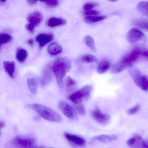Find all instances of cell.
<instances>
[{"label":"cell","mask_w":148,"mask_h":148,"mask_svg":"<svg viewBox=\"0 0 148 148\" xmlns=\"http://www.w3.org/2000/svg\"><path fill=\"white\" fill-rule=\"evenodd\" d=\"M144 48L140 47H134L125 55L111 69V73L117 74L128 68L132 67L140 58L142 57Z\"/></svg>","instance_id":"6da1fadb"},{"label":"cell","mask_w":148,"mask_h":148,"mask_svg":"<svg viewBox=\"0 0 148 148\" xmlns=\"http://www.w3.org/2000/svg\"><path fill=\"white\" fill-rule=\"evenodd\" d=\"M71 62L66 57H61L56 60L52 66V72L56 78L57 84L60 88H63V79L71 69Z\"/></svg>","instance_id":"7a4b0ae2"},{"label":"cell","mask_w":148,"mask_h":148,"mask_svg":"<svg viewBox=\"0 0 148 148\" xmlns=\"http://www.w3.org/2000/svg\"><path fill=\"white\" fill-rule=\"evenodd\" d=\"M28 107L36 112L42 118L47 121L60 123L62 121L61 116L54 110L39 103L29 104Z\"/></svg>","instance_id":"3957f363"},{"label":"cell","mask_w":148,"mask_h":148,"mask_svg":"<svg viewBox=\"0 0 148 148\" xmlns=\"http://www.w3.org/2000/svg\"><path fill=\"white\" fill-rule=\"evenodd\" d=\"M129 73L135 84L142 90L148 91V77L142 75L138 68L134 67L129 68Z\"/></svg>","instance_id":"277c9868"},{"label":"cell","mask_w":148,"mask_h":148,"mask_svg":"<svg viewBox=\"0 0 148 148\" xmlns=\"http://www.w3.org/2000/svg\"><path fill=\"white\" fill-rule=\"evenodd\" d=\"M93 88L90 85H87L70 95L69 98L75 104L81 103L83 99L88 100L90 97Z\"/></svg>","instance_id":"5b68a950"},{"label":"cell","mask_w":148,"mask_h":148,"mask_svg":"<svg viewBox=\"0 0 148 148\" xmlns=\"http://www.w3.org/2000/svg\"><path fill=\"white\" fill-rule=\"evenodd\" d=\"M36 141L33 137L27 136H18L12 139L11 144L14 148H33Z\"/></svg>","instance_id":"8992f818"},{"label":"cell","mask_w":148,"mask_h":148,"mask_svg":"<svg viewBox=\"0 0 148 148\" xmlns=\"http://www.w3.org/2000/svg\"><path fill=\"white\" fill-rule=\"evenodd\" d=\"M42 14L38 11H35L30 14L28 16V23L25 26V28L31 33H34V29L42 21Z\"/></svg>","instance_id":"52a82bcc"},{"label":"cell","mask_w":148,"mask_h":148,"mask_svg":"<svg viewBox=\"0 0 148 148\" xmlns=\"http://www.w3.org/2000/svg\"><path fill=\"white\" fill-rule=\"evenodd\" d=\"M60 110L68 118L73 121L78 120V116L75 110L65 101H60L58 103Z\"/></svg>","instance_id":"ba28073f"},{"label":"cell","mask_w":148,"mask_h":148,"mask_svg":"<svg viewBox=\"0 0 148 148\" xmlns=\"http://www.w3.org/2000/svg\"><path fill=\"white\" fill-rule=\"evenodd\" d=\"M143 32L137 28H132L128 32L127 39L129 42L131 43H136L140 41L145 38Z\"/></svg>","instance_id":"9c48e42d"},{"label":"cell","mask_w":148,"mask_h":148,"mask_svg":"<svg viewBox=\"0 0 148 148\" xmlns=\"http://www.w3.org/2000/svg\"><path fill=\"white\" fill-rule=\"evenodd\" d=\"M63 135L65 138L70 142L81 147L83 148L86 147V141L83 137L67 132H65Z\"/></svg>","instance_id":"30bf717a"},{"label":"cell","mask_w":148,"mask_h":148,"mask_svg":"<svg viewBox=\"0 0 148 148\" xmlns=\"http://www.w3.org/2000/svg\"><path fill=\"white\" fill-rule=\"evenodd\" d=\"M91 115L93 119L101 124H106L110 119V116L107 114L102 113L100 109H94L92 111Z\"/></svg>","instance_id":"8fae6325"},{"label":"cell","mask_w":148,"mask_h":148,"mask_svg":"<svg viewBox=\"0 0 148 148\" xmlns=\"http://www.w3.org/2000/svg\"><path fill=\"white\" fill-rule=\"evenodd\" d=\"M50 64L48 65L43 71L41 77V84L42 86H45L49 84L53 78L52 69Z\"/></svg>","instance_id":"7c38bea8"},{"label":"cell","mask_w":148,"mask_h":148,"mask_svg":"<svg viewBox=\"0 0 148 148\" xmlns=\"http://www.w3.org/2000/svg\"><path fill=\"white\" fill-rule=\"evenodd\" d=\"M54 37V34H41L36 36V40L39 43L40 47L42 48L51 42Z\"/></svg>","instance_id":"4fadbf2b"},{"label":"cell","mask_w":148,"mask_h":148,"mask_svg":"<svg viewBox=\"0 0 148 148\" xmlns=\"http://www.w3.org/2000/svg\"><path fill=\"white\" fill-rule=\"evenodd\" d=\"M3 67L8 75L11 78H13L15 70V62L14 61H5L3 62Z\"/></svg>","instance_id":"5bb4252c"},{"label":"cell","mask_w":148,"mask_h":148,"mask_svg":"<svg viewBox=\"0 0 148 148\" xmlns=\"http://www.w3.org/2000/svg\"><path fill=\"white\" fill-rule=\"evenodd\" d=\"M63 51L62 46L57 42L50 43L47 48V51L49 54L55 56L61 53Z\"/></svg>","instance_id":"9a60e30c"},{"label":"cell","mask_w":148,"mask_h":148,"mask_svg":"<svg viewBox=\"0 0 148 148\" xmlns=\"http://www.w3.org/2000/svg\"><path fill=\"white\" fill-rule=\"evenodd\" d=\"M46 23L48 27H54L65 25L67 23V21L65 19L63 18L53 17L49 19L47 21Z\"/></svg>","instance_id":"2e32d148"},{"label":"cell","mask_w":148,"mask_h":148,"mask_svg":"<svg viewBox=\"0 0 148 148\" xmlns=\"http://www.w3.org/2000/svg\"><path fill=\"white\" fill-rule=\"evenodd\" d=\"M117 136L115 135H101L95 136L93 138V140L102 143L112 142L117 140Z\"/></svg>","instance_id":"e0dca14e"},{"label":"cell","mask_w":148,"mask_h":148,"mask_svg":"<svg viewBox=\"0 0 148 148\" xmlns=\"http://www.w3.org/2000/svg\"><path fill=\"white\" fill-rule=\"evenodd\" d=\"M135 142L132 146V148H148V140H144L139 134L134 135Z\"/></svg>","instance_id":"ac0fdd59"},{"label":"cell","mask_w":148,"mask_h":148,"mask_svg":"<svg viewBox=\"0 0 148 148\" xmlns=\"http://www.w3.org/2000/svg\"><path fill=\"white\" fill-rule=\"evenodd\" d=\"M28 87L30 90L34 95H36L37 92L38 81L35 77H30L27 80Z\"/></svg>","instance_id":"d6986e66"},{"label":"cell","mask_w":148,"mask_h":148,"mask_svg":"<svg viewBox=\"0 0 148 148\" xmlns=\"http://www.w3.org/2000/svg\"><path fill=\"white\" fill-rule=\"evenodd\" d=\"M110 67V64L109 62L107 60L102 61L98 64L97 72L99 74L105 73L109 70Z\"/></svg>","instance_id":"ffe728a7"},{"label":"cell","mask_w":148,"mask_h":148,"mask_svg":"<svg viewBox=\"0 0 148 148\" xmlns=\"http://www.w3.org/2000/svg\"><path fill=\"white\" fill-rule=\"evenodd\" d=\"M28 52L24 49L20 48L17 50L16 58L18 62H23L26 60L28 57Z\"/></svg>","instance_id":"44dd1931"},{"label":"cell","mask_w":148,"mask_h":148,"mask_svg":"<svg viewBox=\"0 0 148 148\" xmlns=\"http://www.w3.org/2000/svg\"><path fill=\"white\" fill-rule=\"evenodd\" d=\"M133 24L135 27L148 32V21L144 19H136L134 20Z\"/></svg>","instance_id":"7402d4cb"},{"label":"cell","mask_w":148,"mask_h":148,"mask_svg":"<svg viewBox=\"0 0 148 148\" xmlns=\"http://www.w3.org/2000/svg\"><path fill=\"white\" fill-rule=\"evenodd\" d=\"M137 9L139 13L148 17V1H141L138 3Z\"/></svg>","instance_id":"603a6c76"},{"label":"cell","mask_w":148,"mask_h":148,"mask_svg":"<svg viewBox=\"0 0 148 148\" xmlns=\"http://www.w3.org/2000/svg\"><path fill=\"white\" fill-rule=\"evenodd\" d=\"M107 18L106 16H87L85 17V21L89 23H95L98 22L105 20Z\"/></svg>","instance_id":"cb8c5ba5"},{"label":"cell","mask_w":148,"mask_h":148,"mask_svg":"<svg viewBox=\"0 0 148 148\" xmlns=\"http://www.w3.org/2000/svg\"><path fill=\"white\" fill-rule=\"evenodd\" d=\"M84 41L86 45L90 49H91L93 51H96L95 42L93 37H91L90 36H86L84 37Z\"/></svg>","instance_id":"d4e9b609"},{"label":"cell","mask_w":148,"mask_h":148,"mask_svg":"<svg viewBox=\"0 0 148 148\" xmlns=\"http://www.w3.org/2000/svg\"><path fill=\"white\" fill-rule=\"evenodd\" d=\"M96 57L90 54H85L82 57L81 61L85 63H93L97 62Z\"/></svg>","instance_id":"484cf974"},{"label":"cell","mask_w":148,"mask_h":148,"mask_svg":"<svg viewBox=\"0 0 148 148\" xmlns=\"http://www.w3.org/2000/svg\"><path fill=\"white\" fill-rule=\"evenodd\" d=\"M12 40L11 36L7 34H1L0 35V44H5L8 43Z\"/></svg>","instance_id":"4316f807"},{"label":"cell","mask_w":148,"mask_h":148,"mask_svg":"<svg viewBox=\"0 0 148 148\" xmlns=\"http://www.w3.org/2000/svg\"><path fill=\"white\" fill-rule=\"evenodd\" d=\"M76 84V82L70 77H67L65 80V85L67 88H71Z\"/></svg>","instance_id":"83f0119b"},{"label":"cell","mask_w":148,"mask_h":148,"mask_svg":"<svg viewBox=\"0 0 148 148\" xmlns=\"http://www.w3.org/2000/svg\"><path fill=\"white\" fill-rule=\"evenodd\" d=\"M75 108L78 114L81 115H84L86 114V110L83 104L81 103L78 104H75Z\"/></svg>","instance_id":"f1b7e54d"},{"label":"cell","mask_w":148,"mask_h":148,"mask_svg":"<svg viewBox=\"0 0 148 148\" xmlns=\"http://www.w3.org/2000/svg\"><path fill=\"white\" fill-rule=\"evenodd\" d=\"M98 4L96 2L87 3H85L83 6V9L84 10L88 11V10H92L96 6H98Z\"/></svg>","instance_id":"f546056e"},{"label":"cell","mask_w":148,"mask_h":148,"mask_svg":"<svg viewBox=\"0 0 148 148\" xmlns=\"http://www.w3.org/2000/svg\"><path fill=\"white\" fill-rule=\"evenodd\" d=\"M47 4L48 6L52 8L56 7L59 5V1L58 0H41Z\"/></svg>","instance_id":"4dcf8cb0"},{"label":"cell","mask_w":148,"mask_h":148,"mask_svg":"<svg viewBox=\"0 0 148 148\" xmlns=\"http://www.w3.org/2000/svg\"><path fill=\"white\" fill-rule=\"evenodd\" d=\"M140 109V106L139 104L135 106L134 107H132L128 110L127 111V113L129 115H134L136 114L139 112Z\"/></svg>","instance_id":"1f68e13d"},{"label":"cell","mask_w":148,"mask_h":148,"mask_svg":"<svg viewBox=\"0 0 148 148\" xmlns=\"http://www.w3.org/2000/svg\"><path fill=\"white\" fill-rule=\"evenodd\" d=\"M100 12L98 10H90L88 11H86L84 12V15L86 16H96L99 15Z\"/></svg>","instance_id":"d6a6232c"},{"label":"cell","mask_w":148,"mask_h":148,"mask_svg":"<svg viewBox=\"0 0 148 148\" xmlns=\"http://www.w3.org/2000/svg\"><path fill=\"white\" fill-rule=\"evenodd\" d=\"M142 58L145 60L148 61V49L144 48L143 52H142Z\"/></svg>","instance_id":"836d02e7"},{"label":"cell","mask_w":148,"mask_h":148,"mask_svg":"<svg viewBox=\"0 0 148 148\" xmlns=\"http://www.w3.org/2000/svg\"><path fill=\"white\" fill-rule=\"evenodd\" d=\"M136 138L135 137H132V138H130L127 141V143L129 146L131 147L134 144L135 142Z\"/></svg>","instance_id":"e575fe53"},{"label":"cell","mask_w":148,"mask_h":148,"mask_svg":"<svg viewBox=\"0 0 148 148\" xmlns=\"http://www.w3.org/2000/svg\"><path fill=\"white\" fill-rule=\"evenodd\" d=\"M27 43L28 44L29 46L31 47H33L34 46V41L32 39H29L27 41Z\"/></svg>","instance_id":"d590c367"},{"label":"cell","mask_w":148,"mask_h":148,"mask_svg":"<svg viewBox=\"0 0 148 148\" xmlns=\"http://www.w3.org/2000/svg\"><path fill=\"white\" fill-rule=\"evenodd\" d=\"M38 0H28V2L31 5H34L36 3L37 1Z\"/></svg>","instance_id":"8d00e7d4"},{"label":"cell","mask_w":148,"mask_h":148,"mask_svg":"<svg viewBox=\"0 0 148 148\" xmlns=\"http://www.w3.org/2000/svg\"><path fill=\"white\" fill-rule=\"evenodd\" d=\"M5 126V122L4 121H1V122H0V128H1V129L4 127Z\"/></svg>","instance_id":"74e56055"},{"label":"cell","mask_w":148,"mask_h":148,"mask_svg":"<svg viewBox=\"0 0 148 148\" xmlns=\"http://www.w3.org/2000/svg\"><path fill=\"white\" fill-rule=\"evenodd\" d=\"M109 1H110L111 2H115L117 1V0H109Z\"/></svg>","instance_id":"f35d334b"},{"label":"cell","mask_w":148,"mask_h":148,"mask_svg":"<svg viewBox=\"0 0 148 148\" xmlns=\"http://www.w3.org/2000/svg\"><path fill=\"white\" fill-rule=\"evenodd\" d=\"M1 2H4L6 1V0H1Z\"/></svg>","instance_id":"ab89813d"}]
</instances>
